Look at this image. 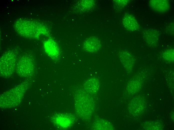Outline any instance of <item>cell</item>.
Here are the masks:
<instances>
[{
    "mask_svg": "<svg viewBox=\"0 0 174 130\" xmlns=\"http://www.w3.org/2000/svg\"><path fill=\"white\" fill-rule=\"evenodd\" d=\"M75 99V107L79 116L84 119L91 117L94 109V104L92 99L83 90L78 91Z\"/></svg>",
    "mask_w": 174,
    "mask_h": 130,
    "instance_id": "cell-1",
    "label": "cell"
},
{
    "mask_svg": "<svg viewBox=\"0 0 174 130\" xmlns=\"http://www.w3.org/2000/svg\"><path fill=\"white\" fill-rule=\"evenodd\" d=\"M16 53L9 50L1 57L0 59V74L1 76L8 77L16 71L18 60Z\"/></svg>",
    "mask_w": 174,
    "mask_h": 130,
    "instance_id": "cell-2",
    "label": "cell"
},
{
    "mask_svg": "<svg viewBox=\"0 0 174 130\" xmlns=\"http://www.w3.org/2000/svg\"><path fill=\"white\" fill-rule=\"evenodd\" d=\"M35 69V61L31 56L24 55L18 59L16 71L19 76L22 77L30 76Z\"/></svg>",
    "mask_w": 174,
    "mask_h": 130,
    "instance_id": "cell-3",
    "label": "cell"
},
{
    "mask_svg": "<svg viewBox=\"0 0 174 130\" xmlns=\"http://www.w3.org/2000/svg\"><path fill=\"white\" fill-rule=\"evenodd\" d=\"M44 50L47 54L54 60L58 59L60 55L59 48L56 42L52 39H48L44 43Z\"/></svg>",
    "mask_w": 174,
    "mask_h": 130,
    "instance_id": "cell-4",
    "label": "cell"
},
{
    "mask_svg": "<svg viewBox=\"0 0 174 130\" xmlns=\"http://www.w3.org/2000/svg\"><path fill=\"white\" fill-rule=\"evenodd\" d=\"M143 39L147 45L150 47H155L157 45L159 40V34L156 29L148 28L143 33Z\"/></svg>",
    "mask_w": 174,
    "mask_h": 130,
    "instance_id": "cell-5",
    "label": "cell"
},
{
    "mask_svg": "<svg viewBox=\"0 0 174 130\" xmlns=\"http://www.w3.org/2000/svg\"><path fill=\"white\" fill-rule=\"evenodd\" d=\"M119 57L126 70L128 72H131L135 62L134 56L127 51L122 50L119 52Z\"/></svg>",
    "mask_w": 174,
    "mask_h": 130,
    "instance_id": "cell-6",
    "label": "cell"
},
{
    "mask_svg": "<svg viewBox=\"0 0 174 130\" xmlns=\"http://www.w3.org/2000/svg\"><path fill=\"white\" fill-rule=\"evenodd\" d=\"M101 44L100 39L98 37L92 36L86 39L84 41L83 48L85 50L90 52H94L99 50Z\"/></svg>",
    "mask_w": 174,
    "mask_h": 130,
    "instance_id": "cell-7",
    "label": "cell"
},
{
    "mask_svg": "<svg viewBox=\"0 0 174 130\" xmlns=\"http://www.w3.org/2000/svg\"><path fill=\"white\" fill-rule=\"evenodd\" d=\"M150 7L154 11L158 12L164 13L168 11L170 5L167 0H151L149 2Z\"/></svg>",
    "mask_w": 174,
    "mask_h": 130,
    "instance_id": "cell-8",
    "label": "cell"
},
{
    "mask_svg": "<svg viewBox=\"0 0 174 130\" xmlns=\"http://www.w3.org/2000/svg\"><path fill=\"white\" fill-rule=\"evenodd\" d=\"M122 22L124 27L129 31H136L139 28V25L137 20L130 14H125L123 18Z\"/></svg>",
    "mask_w": 174,
    "mask_h": 130,
    "instance_id": "cell-9",
    "label": "cell"
},
{
    "mask_svg": "<svg viewBox=\"0 0 174 130\" xmlns=\"http://www.w3.org/2000/svg\"><path fill=\"white\" fill-rule=\"evenodd\" d=\"M100 85L98 80L97 78H89L85 81L84 86L85 90L86 92L90 94H94L98 92Z\"/></svg>",
    "mask_w": 174,
    "mask_h": 130,
    "instance_id": "cell-10",
    "label": "cell"
},
{
    "mask_svg": "<svg viewBox=\"0 0 174 130\" xmlns=\"http://www.w3.org/2000/svg\"><path fill=\"white\" fill-rule=\"evenodd\" d=\"M144 103L140 99H135L132 101L129 106L131 113L136 114L141 113L144 107Z\"/></svg>",
    "mask_w": 174,
    "mask_h": 130,
    "instance_id": "cell-11",
    "label": "cell"
},
{
    "mask_svg": "<svg viewBox=\"0 0 174 130\" xmlns=\"http://www.w3.org/2000/svg\"><path fill=\"white\" fill-rule=\"evenodd\" d=\"M56 123L62 127L66 128L70 125L72 122V119L71 117L67 115H59L56 119Z\"/></svg>",
    "mask_w": 174,
    "mask_h": 130,
    "instance_id": "cell-12",
    "label": "cell"
},
{
    "mask_svg": "<svg viewBox=\"0 0 174 130\" xmlns=\"http://www.w3.org/2000/svg\"><path fill=\"white\" fill-rule=\"evenodd\" d=\"M94 125V129L96 130H112L113 129L110 122L103 120L96 121Z\"/></svg>",
    "mask_w": 174,
    "mask_h": 130,
    "instance_id": "cell-13",
    "label": "cell"
},
{
    "mask_svg": "<svg viewBox=\"0 0 174 130\" xmlns=\"http://www.w3.org/2000/svg\"><path fill=\"white\" fill-rule=\"evenodd\" d=\"M164 59L169 62L174 61V50L173 48L168 49L165 50L162 54Z\"/></svg>",
    "mask_w": 174,
    "mask_h": 130,
    "instance_id": "cell-14",
    "label": "cell"
},
{
    "mask_svg": "<svg viewBox=\"0 0 174 130\" xmlns=\"http://www.w3.org/2000/svg\"><path fill=\"white\" fill-rule=\"evenodd\" d=\"M138 82L137 81H132L128 85L127 89L128 91L133 93L137 91L139 87Z\"/></svg>",
    "mask_w": 174,
    "mask_h": 130,
    "instance_id": "cell-15",
    "label": "cell"
},
{
    "mask_svg": "<svg viewBox=\"0 0 174 130\" xmlns=\"http://www.w3.org/2000/svg\"><path fill=\"white\" fill-rule=\"evenodd\" d=\"M128 0H118L116 1L118 6L120 7H123L125 6L128 3Z\"/></svg>",
    "mask_w": 174,
    "mask_h": 130,
    "instance_id": "cell-16",
    "label": "cell"
}]
</instances>
